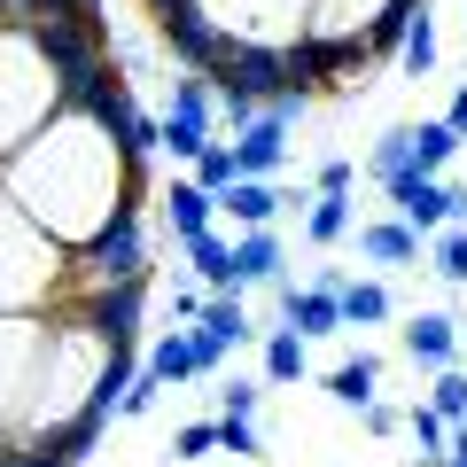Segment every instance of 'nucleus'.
Wrapping results in <instances>:
<instances>
[{
	"mask_svg": "<svg viewBox=\"0 0 467 467\" xmlns=\"http://www.w3.org/2000/svg\"><path fill=\"white\" fill-rule=\"evenodd\" d=\"M444 125H451V133L467 140V86H460V94H451V109H444Z\"/></svg>",
	"mask_w": 467,
	"mask_h": 467,
	"instance_id": "nucleus-40",
	"label": "nucleus"
},
{
	"mask_svg": "<svg viewBox=\"0 0 467 467\" xmlns=\"http://www.w3.org/2000/svg\"><path fill=\"white\" fill-rule=\"evenodd\" d=\"M63 265H70V250L47 242L32 226V211L0 187V312H55Z\"/></svg>",
	"mask_w": 467,
	"mask_h": 467,
	"instance_id": "nucleus-3",
	"label": "nucleus"
},
{
	"mask_svg": "<svg viewBox=\"0 0 467 467\" xmlns=\"http://www.w3.org/2000/svg\"><path fill=\"white\" fill-rule=\"evenodd\" d=\"M436 55H444V47H436V16H429V0H420L413 16H405V39H398V70H405V78H429V70H436Z\"/></svg>",
	"mask_w": 467,
	"mask_h": 467,
	"instance_id": "nucleus-20",
	"label": "nucleus"
},
{
	"mask_svg": "<svg viewBox=\"0 0 467 467\" xmlns=\"http://www.w3.org/2000/svg\"><path fill=\"white\" fill-rule=\"evenodd\" d=\"M211 133H218V86L195 78V70L171 78V101H164V117H156V149H164L171 164H195Z\"/></svg>",
	"mask_w": 467,
	"mask_h": 467,
	"instance_id": "nucleus-7",
	"label": "nucleus"
},
{
	"mask_svg": "<svg viewBox=\"0 0 467 467\" xmlns=\"http://www.w3.org/2000/svg\"><path fill=\"white\" fill-rule=\"evenodd\" d=\"M218 451H234V460H265L257 420H250V413H218Z\"/></svg>",
	"mask_w": 467,
	"mask_h": 467,
	"instance_id": "nucleus-31",
	"label": "nucleus"
},
{
	"mask_svg": "<svg viewBox=\"0 0 467 467\" xmlns=\"http://www.w3.org/2000/svg\"><path fill=\"white\" fill-rule=\"evenodd\" d=\"M149 288H156V281H125V288H109V296L78 304V312L94 319V327L109 335L117 350H140V312H149Z\"/></svg>",
	"mask_w": 467,
	"mask_h": 467,
	"instance_id": "nucleus-11",
	"label": "nucleus"
},
{
	"mask_svg": "<svg viewBox=\"0 0 467 467\" xmlns=\"http://www.w3.org/2000/svg\"><path fill=\"white\" fill-rule=\"evenodd\" d=\"M63 101H70V86H63V70H55L39 24H0V164H8Z\"/></svg>",
	"mask_w": 467,
	"mask_h": 467,
	"instance_id": "nucleus-2",
	"label": "nucleus"
},
{
	"mask_svg": "<svg viewBox=\"0 0 467 467\" xmlns=\"http://www.w3.org/2000/svg\"><path fill=\"white\" fill-rule=\"evenodd\" d=\"M117 101H125V78H109L101 94L63 101V109L24 140L8 164H0V187L32 211V226L63 250H86L117 218H133L149 202V156L125 140L117 125Z\"/></svg>",
	"mask_w": 467,
	"mask_h": 467,
	"instance_id": "nucleus-1",
	"label": "nucleus"
},
{
	"mask_svg": "<svg viewBox=\"0 0 467 467\" xmlns=\"http://www.w3.org/2000/svg\"><path fill=\"white\" fill-rule=\"evenodd\" d=\"M140 374H156V382H164V389H180V382H195V335H187V327H164V335H156V343H149V358H140Z\"/></svg>",
	"mask_w": 467,
	"mask_h": 467,
	"instance_id": "nucleus-17",
	"label": "nucleus"
},
{
	"mask_svg": "<svg viewBox=\"0 0 467 467\" xmlns=\"http://www.w3.org/2000/svg\"><path fill=\"white\" fill-rule=\"evenodd\" d=\"M156 398H164V382H156V374H140V367H133V382L117 389V420H140V413H156Z\"/></svg>",
	"mask_w": 467,
	"mask_h": 467,
	"instance_id": "nucleus-33",
	"label": "nucleus"
},
{
	"mask_svg": "<svg viewBox=\"0 0 467 467\" xmlns=\"http://www.w3.org/2000/svg\"><path fill=\"white\" fill-rule=\"evenodd\" d=\"M420 250H429V273H436V281L467 288V226H436Z\"/></svg>",
	"mask_w": 467,
	"mask_h": 467,
	"instance_id": "nucleus-25",
	"label": "nucleus"
},
{
	"mask_svg": "<svg viewBox=\"0 0 467 467\" xmlns=\"http://www.w3.org/2000/svg\"><path fill=\"white\" fill-rule=\"evenodd\" d=\"M180 250H187V265H195V281L202 288H234V242H226V234H195V242H180Z\"/></svg>",
	"mask_w": 467,
	"mask_h": 467,
	"instance_id": "nucleus-22",
	"label": "nucleus"
},
{
	"mask_svg": "<svg viewBox=\"0 0 467 467\" xmlns=\"http://www.w3.org/2000/svg\"><path fill=\"white\" fill-rule=\"evenodd\" d=\"M304 367H312V358H304V335L281 319V327L265 335V382H273V389H288V382H304Z\"/></svg>",
	"mask_w": 467,
	"mask_h": 467,
	"instance_id": "nucleus-23",
	"label": "nucleus"
},
{
	"mask_svg": "<svg viewBox=\"0 0 467 467\" xmlns=\"http://www.w3.org/2000/svg\"><path fill=\"white\" fill-rule=\"evenodd\" d=\"M405 358H413V367H460V319L451 312H413L405 319Z\"/></svg>",
	"mask_w": 467,
	"mask_h": 467,
	"instance_id": "nucleus-13",
	"label": "nucleus"
},
{
	"mask_svg": "<svg viewBox=\"0 0 467 467\" xmlns=\"http://www.w3.org/2000/svg\"><path fill=\"white\" fill-rule=\"evenodd\" d=\"M460 149H467V140H460Z\"/></svg>",
	"mask_w": 467,
	"mask_h": 467,
	"instance_id": "nucleus-42",
	"label": "nucleus"
},
{
	"mask_svg": "<svg viewBox=\"0 0 467 467\" xmlns=\"http://www.w3.org/2000/svg\"><path fill=\"white\" fill-rule=\"evenodd\" d=\"M234 288H281V234L273 226L234 234Z\"/></svg>",
	"mask_w": 467,
	"mask_h": 467,
	"instance_id": "nucleus-14",
	"label": "nucleus"
},
{
	"mask_svg": "<svg viewBox=\"0 0 467 467\" xmlns=\"http://www.w3.org/2000/svg\"><path fill=\"white\" fill-rule=\"evenodd\" d=\"M281 187H273V180H234L226 187V195H218V211H226L234 218V234H242V226H273V218H281Z\"/></svg>",
	"mask_w": 467,
	"mask_h": 467,
	"instance_id": "nucleus-18",
	"label": "nucleus"
},
{
	"mask_svg": "<svg viewBox=\"0 0 467 467\" xmlns=\"http://www.w3.org/2000/svg\"><path fill=\"white\" fill-rule=\"evenodd\" d=\"M405 436H413V451L429 467H444V444H451V420L436 413V405H413V413H405Z\"/></svg>",
	"mask_w": 467,
	"mask_h": 467,
	"instance_id": "nucleus-30",
	"label": "nucleus"
},
{
	"mask_svg": "<svg viewBox=\"0 0 467 467\" xmlns=\"http://www.w3.org/2000/svg\"><path fill=\"white\" fill-rule=\"evenodd\" d=\"M429 405L451 420V429H460V420H467V374H460V367H436V382H429Z\"/></svg>",
	"mask_w": 467,
	"mask_h": 467,
	"instance_id": "nucleus-32",
	"label": "nucleus"
},
{
	"mask_svg": "<svg viewBox=\"0 0 467 467\" xmlns=\"http://www.w3.org/2000/svg\"><path fill=\"white\" fill-rule=\"evenodd\" d=\"M382 195H389V211H398L420 242H429L436 226H467V187H451L444 171H398Z\"/></svg>",
	"mask_w": 467,
	"mask_h": 467,
	"instance_id": "nucleus-8",
	"label": "nucleus"
},
{
	"mask_svg": "<svg viewBox=\"0 0 467 467\" xmlns=\"http://www.w3.org/2000/svg\"><path fill=\"white\" fill-rule=\"evenodd\" d=\"M398 171H413V125H389V133L374 140V156H367V180L374 187H389Z\"/></svg>",
	"mask_w": 467,
	"mask_h": 467,
	"instance_id": "nucleus-26",
	"label": "nucleus"
},
{
	"mask_svg": "<svg viewBox=\"0 0 467 467\" xmlns=\"http://www.w3.org/2000/svg\"><path fill=\"white\" fill-rule=\"evenodd\" d=\"M358 420H367V436H398V429H405V413H398V405H382V398H374Z\"/></svg>",
	"mask_w": 467,
	"mask_h": 467,
	"instance_id": "nucleus-37",
	"label": "nucleus"
},
{
	"mask_svg": "<svg viewBox=\"0 0 467 467\" xmlns=\"http://www.w3.org/2000/svg\"><path fill=\"white\" fill-rule=\"evenodd\" d=\"M39 350H47V312H0V444L24 429Z\"/></svg>",
	"mask_w": 467,
	"mask_h": 467,
	"instance_id": "nucleus-6",
	"label": "nucleus"
},
{
	"mask_svg": "<svg viewBox=\"0 0 467 467\" xmlns=\"http://www.w3.org/2000/svg\"><path fill=\"white\" fill-rule=\"evenodd\" d=\"M304 101H265V109L234 133V164H242V180H273V171L288 164V125H296Z\"/></svg>",
	"mask_w": 467,
	"mask_h": 467,
	"instance_id": "nucleus-9",
	"label": "nucleus"
},
{
	"mask_svg": "<svg viewBox=\"0 0 467 467\" xmlns=\"http://www.w3.org/2000/svg\"><path fill=\"white\" fill-rule=\"evenodd\" d=\"M358 257H374V265H413L420 234L405 226V218H367V226H358Z\"/></svg>",
	"mask_w": 467,
	"mask_h": 467,
	"instance_id": "nucleus-19",
	"label": "nucleus"
},
{
	"mask_svg": "<svg viewBox=\"0 0 467 467\" xmlns=\"http://www.w3.org/2000/svg\"><path fill=\"white\" fill-rule=\"evenodd\" d=\"M257 405H265V389H257V382H226V389H218V413H250L257 420Z\"/></svg>",
	"mask_w": 467,
	"mask_h": 467,
	"instance_id": "nucleus-35",
	"label": "nucleus"
},
{
	"mask_svg": "<svg viewBox=\"0 0 467 467\" xmlns=\"http://www.w3.org/2000/svg\"><path fill=\"white\" fill-rule=\"evenodd\" d=\"M202 327H211L226 350H242V343H250L257 327H250V312H242V288H211V296H202Z\"/></svg>",
	"mask_w": 467,
	"mask_h": 467,
	"instance_id": "nucleus-21",
	"label": "nucleus"
},
{
	"mask_svg": "<svg viewBox=\"0 0 467 467\" xmlns=\"http://www.w3.org/2000/svg\"><path fill=\"white\" fill-rule=\"evenodd\" d=\"M335 296H343V327H382L389 319V288L382 281H343Z\"/></svg>",
	"mask_w": 467,
	"mask_h": 467,
	"instance_id": "nucleus-27",
	"label": "nucleus"
},
{
	"mask_svg": "<svg viewBox=\"0 0 467 467\" xmlns=\"http://www.w3.org/2000/svg\"><path fill=\"white\" fill-rule=\"evenodd\" d=\"M211 451H218V420H187L171 436V460H211Z\"/></svg>",
	"mask_w": 467,
	"mask_h": 467,
	"instance_id": "nucleus-34",
	"label": "nucleus"
},
{
	"mask_svg": "<svg viewBox=\"0 0 467 467\" xmlns=\"http://www.w3.org/2000/svg\"><path fill=\"white\" fill-rule=\"evenodd\" d=\"M304 234H312L319 250H335V242L350 234V195H319V187H312V211H304Z\"/></svg>",
	"mask_w": 467,
	"mask_h": 467,
	"instance_id": "nucleus-29",
	"label": "nucleus"
},
{
	"mask_svg": "<svg viewBox=\"0 0 467 467\" xmlns=\"http://www.w3.org/2000/svg\"><path fill=\"white\" fill-rule=\"evenodd\" d=\"M164 226H171V242H195V234H211V226H218V195H211V187H195V180H171V195H164Z\"/></svg>",
	"mask_w": 467,
	"mask_h": 467,
	"instance_id": "nucleus-15",
	"label": "nucleus"
},
{
	"mask_svg": "<svg viewBox=\"0 0 467 467\" xmlns=\"http://www.w3.org/2000/svg\"><path fill=\"white\" fill-rule=\"evenodd\" d=\"M451 156H460V133H451L444 117H420L413 125V171H444Z\"/></svg>",
	"mask_w": 467,
	"mask_h": 467,
	"instance_id": "nucleus-28",
	"label": "nucleus"
},
{
	"mask_svg": "<svg viewBox=\"0 0 467 467\" xmlns=\"http://www.w3.org/2000/svg\"><path fill=\"white\" fill-rule=\"evenodd\" d=\"M281 319L304 335V343H319V335H343V296L335 288H296V281H281Z\"/></svg>",
	"mask_w": 467,
	"mask_h": 467,
	"instance_id": "nucleus-12",
	"label": "nucleus"
},
{
	"mask_svg": "<svg viewBox=\"0 0 467 467\" xmlns=\"http://www.w3.org/2000/svg\"><path fill=\"white\" fill-rule=\"evenodd\" d=\"M444 467H467V420L451 429V444H444Z\"/></svg>",
	"mask_w": 467,
	"mask_h": 467,
	"instance_id": "nucleus-41",
	"label": "nucleus"
},
{
	"mask_svg": "<svg viewBox=\"0 0 467 467\" xmlns=\"http://www.w3.org/2000/svg\"><path fill=\"white\" fill-rule=\"evenodd\" d=\"M234 47H296L312 32V0H187Z\"/></svg>",
	"mask_w": 467,
	"mask_h": 467,
	"instance_id": "nucleus-5",
	"label": "nucleus"
},
{
	"mask_svg": "<svg viewBox=\"0 0 467 467\" xmlns=\"http://www.w3.org/2000/svg\"><path fill=\"white\" fill-rule=\"evenodd\" d=\"M327 398L343 405V413H367V405L382 398V358H374V350H358V358H343V367L327 374Z\"/></svg>",
	"mask_w": 467,
	"mask_h": 467,
	"instance_id": "nucleus-16",
	"label": "nucleus"
},
{
	"mask_svg": "<svg viewBox=\"0 0 467 467\" xmlns=\"http://www.w3.org/2000/svg\"><path fill=\"white\" fill-rule=\"evenodd\" d=\"M187 180L211 187V195H226V187L242 180V164H234V140H226V133H211V140H202V156L187 164Z\"/></svg>",
	"mask_w": 467,
	"mask_h": 467,
	"instance_id": "nucleus-24",
	"label": "nucleus"
},
{
	"mask_svg": "<svg viewBox=\"0 0 467 467\" xmlns=\"http://www.w3.org/2000/svg\"><path fill=\"white\" fill-rule=\"evenodd\" d=\"M187 335H195V367H202V374H211V367H218V358H226V343H218V335H211V327H202V319H195V327H187Z\"/></svg>",
	"mask_w": 467,
	"mask_h": 467,
	"instance_id": "nucleus-38",
	"label": "nucleus"
},
{
	"mask_svg": "<svg viewBox=\"0 0 467 467\" xmlns=\"http://www.w3.org/2000/svg\"><path fill=\"white\" fill-rule=\"evenodd\" d=\"M171 312H180V319H202V288H171Z\"/></svg>",
	"mask_w": 467,
	"mask_h": 467,
	"instance_id": "nucleus-39",
	"label": "nucleus"
},
{
	"mask_svg": "<svg viewBox=\"0 0 467 467\" xmlns=\"http://www.w3.org/2000/svg\"><path fill=\"white\" fill-rule=\"evenodd\" d=\"M125 281H156V257H149V211L117 218L101 242L70 250V265H63V296H55V304H94V296H109V288H125Z\"/></svg>",
	"mask_w": 467,
	"mask_h": 467,
	"instance_id": "nucleus-4",
	"label": "nucleus"
},
{
	"mask_svg": "<svg viewBox=\"0 0 467 467\" xmlns=\"http://www.w3.org/2000/svg\"><path fill=\"white\" fill-rule=\"evenodd\" d=\"M350 180H358V164H343V156H335V164H319V195H350Z\"/></svg>",
	"mask_w": 467,
	"mask_h": 467,
	"instance_id": "nucleus-36",
	"label": "nucleus"
},
{
	"mask_svg": "<svg viewBox=\"0 0 467 467\" xmlns=\"http://www.w3.org/2000/svg\"><path fill=\"white\" fill-rule=\"evenodd\" d=\"M405 8H413V0H312V39H350V47H367L374 24H398Z\"/></svg>",
	"mask_w": 467,
	"mask_h": 467,
	"instance_id": "nucleus-10",
	"label": "nucleus"
}]
</instances>
